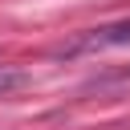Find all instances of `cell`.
<instances>
[{"label":"cell","instance_id":"1","mask_svg":"<svg viewBox=\"0 0 130 130\" xmlns=\"http://www.w3.org/2000/svg\"><path fill=\"white\" fill-rule=\"evenodd\" d=\"M118 45H130V16H126V20H114V24L85 28V32H77L69 45H61L57 53H61V57H85V53H102V49H118Z\"/></svg>","mask_w":130,"mask_h":130},{"label":"cell","instance_id":"2","mask_svg":"<svg viewBox=\"0 0 130 130\" xmlns=\"http://www.w3.org/2000/svg\"><path fill=\"white\" fill-rule=\"evenodd\" d=\"M20 85H24V69H16V65H0V98L12 93V89H20Z\"/></svg>","mask_w":130,"mask_h":130}]
</instances>
